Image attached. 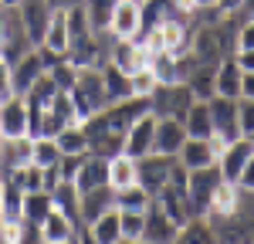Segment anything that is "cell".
I'll return each instance as SVG.
<instances>
[{
  "instance_id": "cell-1",
  "label": "cell",
  "mask_w": 254,
  "mask_h": 244,
  "mask_svg": "<svg viewBox=\"0 0 254 244\" xmlns=\"http://www.w3.org/2000/svg\"><path fill=\"white\" fill-rule=\"evenodd\" d=\"M214 227L217 241L227 244H254V193L251 190H241V200L231 214L224 217H207Z\"/></svg>"
},
{
  "instance_id": "cell-2",
  "label": "cell",
  "mask_w": 254,
  "mask_h": 244,
  "mask_svg": "<svg viewBox=\"0 0 254 244\" xmlns=\"http://www.w3.org/2000/svg\"><path fill=\"white\" fill-rule=\"evenodd\" d=\"M71 99H75V109H78V119H88L102 112L109 105V95H105V78H102V68H78V75L71 81Z\"/></svg>"
},
{
  "instance_id": "cell-3",
  "label": "cell",
  "mask_w": 254,
  "mask_h": 244,
  "mask_svg": "<svg viewBox=\"0 0 254 244\" xmlns=\"http://www.w3.org/2000/svg\"><path fill=\"white\" fill-rule=\"evenodd\" d=\"M190 105H193V92L187 88V81L156 85V88L149 92V112H153L156 119H183Z\"/></svg>"
},
{
  "instance_id": "cell-4",
  "label": "cell",
  "mask_w": 254,
  "mask_h": 244,
  "mask_svg": "<svg viewBox=\"0 0 254 244\" xmlns=\"http://www.w3.org/2000/svg\"><path fill=\"white\" fill-rule=\"evenodd\" d=\"M55 58H61V55H51L48 48H31L20 61L10 64V92L24 95V92H27V88H31L48 68H51V61H55Z\"/></svg>"
},
{
  "instance_id": "cell-5",
  "label": "cell",
  "mask_w": 254,
  "mask_h": 244,
  "mask_svg": "<svg viewBox=\"0 0 254 244\" xmlns=\"http://www.w3.org/2000/svg\"><path fill=\"white\" fill-rule=\"evenodd\" d=\"M173 166H176V156H166V153H146V156L136 160V183L146 190V193L156 197L159 190L166 186Z\"/></svg>"
},
{
  "instance_id": "cell-6",
  "label": "cell",
  "mask_w": 254,
  "mask_h": 244,
  "mask_svg": "<svg viewBox=\"0 0 254 244\" xmlns=\"http://www.w3.org/2000/svg\"><path fill=\"white\" fill-rule=\"evenodd\" d=\"M224 180L217 166H200V170H187V197H190V210L193 214H207L210 197H214L217 183Z\"/></svg>"
},
{
  "instance_id": "cell-7",
  "label": "cell",
  "mask_w": 254,
  "mask_h": 244,
  "mask_svg": "<svg viewBox=\"0 0 254 244\" xmlns=\"http://www.w3.org/2000/svg\"><path fill=\"white\" fill-rule=\"evenodd\" d=\"M220 149H224V142L217 139V136H207V139H200V136H187V142H183V146H180V153H176V160H180L183 170L217 166Z\"/></svg>"
},
{
  "instance_id": "cell-8",
  "label": "cell",
  "mask_w": 254,
  "mask_h": 244,
  "mask_svg": "<svg viewBox=\"0 0 254 244\" xmlns=\"http://www.w3.org/2000/svg\"><path fill=\"white\" fill-rule=\"evenodd\" d=\"M146 224H142V241L146 244H173L176 234H180V224L159 207V200L153 197V203L146 207Z\"/></svg>"
},
{
  "instance_id": "cell-9",
  "label": "cell",
  "mask_w": 254,
  "mask_h": 244,
  "mask_svg": "<svg viewBox=\"0 0 254 244\" xmlns=\"http://www.w3.org/2000/svg\"><path fill=\"white\" fill-rule=\"evenodd\" d=\"M210 122H214V136L224 146L234 142L241 136V125H237V99H224V95H210Z\"/></svg>"
},
{
  "instance_id": "cell-10",
  "label": "cell",
  "mask_w": 254,
  "mask_h": 244,
  "mask_svg": "<svg viewBox=\"0 0 254 244\" xmlns=\"http://www.w3.org/2000/svg\"><path fill=\"white\" fill-rule=\"evenodd\" d=\"M153 129H156V116H153V112L132 119L129 129H126V139H122V153H129L132 160L153 153Z\"/></svg>"
},
{
  "instance_id": "cell-11",
  "label": "cell",
  "mask_w": 254,
  "mask_h": 244,
  "mask_svg": "<svg viewBox=\"0 0 254 244\" xmlns=\"http://www.w3.org/2000/svg\"><path fill=\"white\" fill-rule=\"evenodd\" d=\"M17 10H20V20H24V31H27L31 44L38 48L41 41H44V31H48V24H51L55 7H51L48 0H20Z\"/></svg>"
},
{
  "instance_id": "cell-12",
  "label": "cell",
  "mask_w": 254,
  "mask_h": 244,
  "mask_svg": "<svg viewBox=\"0 0 254 244\" xmlns=\"http://www.w3.org/2000/svg\"><path fill=\"white\" fill-rule=\"evenodd\" d=\"M139 31H142V0H119L109 20V34L132 41Z\"/></svg>"
},
{
  "instance_id": "cell-13",
  "label": "cell",
  "mask_w": 254,
  "mask_h": 244,
  "mask_svg": "<svg viewBox=\"0 0 254 244\" xmlns=\"http://www.w3.org/2000/svg\"><path fill=\"white\" fill-rule=\"evenodd\" d=\"M0 136H27V105L17 92L0 102Z\"/></svg>"
},
{
  "instance_id": "cell-14",
  "label": "cell",
  "mask_w": 254,
  "mask_h": 244,
  "mask_svg": "<svg viewBox=\"0 0 254 244\" xmlns=\"http://www.w3.org/2000/svg\"><path fill=\"white\" fill-rule=\"evenodd\" d=\"M116 207V190L105 183V186H95V190H85L81 193V203H78V224L81 227H88V224L102 217L105 210H112Z\"/></svg>"
},
{
  "instance_id": "cell-15",
  "label": "cell",
  "mask_w": 254,
  "mask_h": 244,
  "mask_svg": "<svg viewBox=\"0 0 254 244\" xmlns=\"http://www.w3.org/2000/svg\"><path fill=\"white\" fill-rule=\"evenodd\" d=\"M183 142H187V125H183V119H156V129H153V153L176 156Z\"/></svg>"
},
{
  "instance_id": "cell-16",
  "label": "cell",
  "mask_w": 254,
  "mask_h": 244,
  "mask_svg": "<svg viewBox=\"0 0 254 244\" xmlns=\"http://www.w3.org/2000/svg\"><path fill=\"white\" fill-rule=\"evenodd\" d=\"M78 227L81 224H75L68 214H61L58 207H51V214L41 221V241L44 244H71Z\"/></svg>"
},
{
  "instance_id": "cell-17",
  "label": "cell",
  "mask_w": 254,
  "mask_h": 244,
  "mask_svg": "<svg viewBox=\"0 0 254 244\" xmlns=\"http://www.w3.org/2000/svg\"><path fill=\"white\" fill-rule=\"evenodd\" d=\"M251 153H254V146L244 139V136H237L234 142H227V146L220 149V156H217V170H220V177H224V180H237L241 166L248 163Z\"/></svg>"
},
{
  "instance_id": "cell-18",
  "label": "cell",
  "mask_w": 254,
  "mask_h": 244,
  "mask_svg": "<svg viewBox=\"0 0 254 244\" xmlns=\"http://www.w3.org/2000/svg\"><path fill=\"white\" fill-rule=\"evenodd\" d=\"M105 183H109V160L95 156V153H85L78 173H75V186L85 193V190H95V186H105Z\"/></svg>"
},
{
  "instance_id": "cell-19",
  "label": "cell",
  "mask_w": 254,
  "mask_h": 244,
  "mask_svg": "<svg viewBox=\"0 0 254 244\" xmlns=\"http://www.w3.org/2000/svg\"><path fill=\"white\" fill-rule=\"evenodd\" d=\"M241 64L234 61V55L217 64V75H214V95H224V99H237L241 95Z\"/></svg>"
},
{
  "instance_id": "cell-20",
  "label": "cell",
  "mask_w": 254,
  "mask_h": 244,
  "mask_svg": "<svg viewBox=\"0 0 254 244\" xmlns=\"http://www.w3.org/2000/svg\"><path fill=\"white\" fill-rule=\"evenodd\" d=\"M183 125H187V136H200V139L214 136V122H210V105H207V99H193V105L183 116Z\"/></svg>"
},
{
  "instance_id": "cell-21",
  "label": "cell",
  "mask_w": 254,
  "mask_h": 244,
  "mask_svg": "<svg viewBox=\"0 0 254 244\" xmlns=\"http://www.w3.org/2000/svg\"><path fill=\"white\" fill-rule=\"evenodd\" d=\"M88 238L95 244H122V231H119V210H105L102 217L88 224Z\"/></svg>"
},
{
  "instance_id": "cell-22",
  "label": "cell",
  "mask_w": 254,
  "mask_h": 244,
  "mask_svg": "<svg viewBox=\"0 0 254 244\" xmlns=\"http://www.w3.org/2000/svg\"><path fill=\"white\" fill-rule=\"evenodd\" d=\"M38 48H48L51 55H64V48H68V14L64 10H55L51 14V24H48L44 41H41Z\"/></svg>"
},
{
  "instance_id": "cell-23",
  "label": "cell",
  "mask_w": 254,
  "mask_h": 244,
  "mask_svg": "<svg viewBox=\"0 0 254 244\" xmlns=\"http://www.w3.org/2000/svg\"><path fill=\"white\" fill-rule=\"evenodd\" d=\"M129 183H136V160H132L129 153L109 156V186H112V190H122V186H129Z\"/></svg>"
},
{
  "instance_id": "cell-24",
  "label": "cell",
  "mask_w": 254,
  "mask_h": 244,
  "mask_svg": "<svg viewBox=\"0 0 254 244\" xmlns=\"http://www.w3.org/2000/svg\"><path fill=\"white\" fill-rule=\"evenodd\" d=\"M51 200L61 214H68L71 221L78 224V203H81V190L75 186V180H61L55 190H51Z\"/></svg>"
},
{
  "instance_id": "cell-25",
  "label": "cell",
  "mask_w": 254,
  "mask_h": 244,
  "mask_svg": "<svg viewBox=\"0 0 254 244\" xmlns=\"http://www.w3.org/2000/svg\"><path fill=\"white\" fill-rule=\"evenodd\" d=\"M102 78H105V95H109V105L112 102H122L132 95V88H129V75L126 71H119L116 64H102Z\"/></svg>"
},
{
  "instance_id": "cell-26",
  "label": "cell",
  "mask_w": 254,
  "mask_h": 244,
  "mask_svg": "<svg viewBox=\"0 0 254 244\" xmlns=\"http://www.w3.org/2000/svg\"><path fill=\"white\" fill-rule=\"evenodd\" d=\"M51 207H55L51 190H27V193H24V221L41 224L48 214H51Z\"/></svg>"
},
{
  "instance_id": "cell-27",
  "label": "cell",
  "mask_w": 254,
  "mask_h": 244,
  "mask_svg": "<svg viewBox=\"0 0 254 244\" xmlns=\"http://www.w3.org/2000/svg\"><path fill=\"white\" fill-rule=\"evenodd\" d=\"M34 139V149H31V163L48 170V166H58L61 163V146L55 136H31Z\"/></svg>"
},
{
  "instance_id": "cell-28",
  "label": "cell",
  "mask_w": 254,
  "mask_h": 244,
  "mask_svg": "<svg viewBox=\"0 0 254 244\" xmlns=\"http://www.w3.org/2000/svg\"><path fill=\"white\" fill-rule=\"evenodd\" d=\"M176 241H180V244H193V241L210 244V241H217V238H214V227H210V221H207L203 214H193L190 221H187L183 227H180Z\"/></svg>"
},
{
  "instance_id": "cell-29",
  "label": "cell",
  "mask_w": 254,
  "mask_h": 244,
  "mask_svg": "<svg viewBox=\"0 0 254 244\" xmlns=\"http://www.w3.org/2000/svg\"><path fill=\"white\" fill-rule=\"evenodd\" d=\"M61 146V156H71V153H88V139H85V129L81 122H71V125H61V132L55 136Z\"/></svg>"
},
{
  "instance_id": "cell-30",
  "label": "cell",
  "mask_w": 254,
  "mask_h": 244,
  "mask_svg": "<svg viewBox=\"0 0 254 244\" xmlns=\"http://www.w3.org/2000/svg\"><path fill=\"white\" fill-rule=\"evenodd\" d=\"M149 203H153V193H146L139 183H129V186L116 190V207L119 210H146Z\"/></svg>"
},
{
  "instance_id": "cell-31",
  "label": "cell",
  "mask_w": 254,
  "mask_h": 244,
  "mask_svg": "<svg viewBox=\"0 0 254 244\" xmlns=\"http://www.w3.org/2000/svg\"><path fill=\"white\" fill-rule=\"evenodd\" d=\"M142 214L146 210H119V231H122V241L126 244H142V224H146Z\"/></svg>"
},
{
  "instance_id": "cell-32",
  "label": "cell",
  "mask_w": 254,
  "mask_h": 244,
  "mask_svg": "<svg viewBox=\"0 0 254 244\" xmlns=\"http://www.w3.org/2000/svg\"><path fill=\"white\" fill-rule=\"evenodd\" d=\"M0 221H24V190L7 183L0 197Z\"/></svg>"
},
{
  "instance_id": "cell-33",
  "label": "cell",
  "mask_w": 254,
  "mask_h": 244,
  "mask_svg": "<svg viewBox=\"0 0 254 244\" xmlns=\"http://www.w3.org/2000/svg\"><path fill=\"white\" fill-rule=\"evenodd\" d=\"M119 0H81L85 14H88V24L95 31H109V20H112V10H116Z\"/></svg>"
},
{
  "instance_id": "cell-34",
  "label": "cell",
  "mask_w": 254,
  "mask_h": 244,
  "mask_svg": "<svg viewBox=\"0 0 254 244\" xmlns=\"http://www.w3.org/2000/svg\"><path fill=\"white\" fill-rule=\"evenodd\" d=\"M48 112H55L64 125L81 122L78 119V109H75V99H71V92H68V88H58V92H55V99H51V105H48Z\"/></svg>"
},
{
  "instance_id": "cell-35",
  "label": "cell",
  "mask_w": 254,
  "mask_h": 244,
  "mask_svg": "<svg viewBox=\"0 0 254 244\" xmlns=\"http://www.w3.org/2000/svg\"><path fill=\"white\" fill-rule=\"evenodd\" d=\"M156 85L159 81H156V75H153L149 68H139V71L129 75V88H132V95H139V99H149V92H153Z\"/></svg>"
},
{
  "instance_id": "cell-36",
  "label": "cell",
  "mask_w": 254,
  "mask_h": 244,
  "mask_svg": "<svg viewBox=\"0 0 254 244\" xmlns=\"http://www.w3.org/2000/svg\"><path fill=\"white\" fill-rule=\"evenodd\" d=\"M237 125H241V136H248L254 129V99H237Z\"/></svg>"
},
{
  "instance_id": "cell-37",
  "label": "cell",
  "mask_w": 254,
  "mask_h": 244,
  "mask_svg": "<svg viewBox=\"0 0 254 244\" xmlns=\"http://www.w3.org/2000/svg\"><path fill=\"white\" fill-rule=\"evenodd\" d=\"M237 186H241V190H251L254 193V153L251 156H248V163H244V166H241V173H237Z\"/></svg>"
},
{
  "instance_id": "cell-38",
  "label": "cell",
  "mask_w": 254,
  "mask_h": 244,
  "mask_svg": "<svg viewBox=\"0 0 254 244\" xmlns=\"http://www.w3.org/2000/svg\"><path fill=\"white\" fill-rule=\"evenodd\" d=\"M234 61L241 64V71H254V48H237Z\"/></svg>"
},
{
  "instance_id": "cell-39",
  "label": "cell",
  "mask_w": 254,
  "mask_h": 244,
  "mask_svg": "<svg viewBox=\"0 0 254 244\" xmlns=\"http://www.w3.org/2000/svg\"><path fill=\"white\" fill-rule=\"evenodd\" d=\"M241 95H244V99H254V71H244V75H241ZM241 95H237V99H241Z\"/></svg>"
},
{
  "instance_id": "cell-40",
  "label": "cell",
  "mask_w": 254,
  "mask_h": 244,
  "mask_svg": "<svg viewBox=\"0 0 254 244\" xmlns=\"http://www.w3.org/2000/svg\"><path fill=\"white\" fill-rule=\"evenodd\" d=\"M248 0H214V7L220 10V14H234V10H241Z\"/></svg>"
},
{
  "instance_id": "cell-41",
  "label": "cell",
  "mask_w": 254,
  "mask_h": 244,
  "mask_svg": "<svg viewBox=\"0 0 254 244\" xmlns=\"http://www.w3.org/2000/svg\"><path fill=\"white\" fill-rule=\"evenodd\" d=\"M0 88H3V92H10V64H7L3 55H0Z\"/></svg>"
},
{
  "instance_id": "cell-42",
  "label": "cell",
  "mask_w": 254,
  "mask_h": 244,
  "mask_svg": "<svg viewBox=\"0 0 254 244\" xmlns=\"http://www.w3.org/2000/svg\"><path fill=\"white\" fill-rule=\"evenodd\" d=\"M48 3H51L55 10H68V7H78L81 0H48Z\"/></svg>"
},
{
  "instance_id": "cell-43",
  "label": "cell",
  "mask_w": 254,
  "mask_h": 244,
  "mask_svg": "<svg viewBox=\"0 0 254 244\" xmlns=\"http://www.w3.org/2000/svg\"><path fill=\"white\" fill-rule=\"evenodd\" d=\"M20 0H0V7H17Z\"/></svg>"
},
{
  "instance_id": "cell-44",
  "label": "cell",
  "mask_w": 254,
  "mask_h": 244,
  "mask_svg": "<svg viewBox=\"0 0 254 244\" xmlns=\"http://www.w3.org/2000/svg\"><path fill=\"white\" fill-rule=\"evenodd\" d=\"M244 139H248V142H251V146H254V129H251V132H248V136H244Z\"/></svg>"
},
{
  "instance_id": "cell-45",
  "label": "cell",
  "mask_w": 254,
  "mask_h": 244,
  "mask_svg": "<svg viewBox=\"0 0 254 244\" xmlns=\"http://www.w3.org/2000/svg\"><path fill=\"white\" fill-rule=\"evenodd\" d=\"M3 186H7V180H3V177H0V197H3Z\"/></svg>"
},
{
  "instance_id": "cell-46",
  "label": "cell",
  "mask_w": 254,
  "mask_h": 244,
  "mask_svg": "<svg viewBox=\"0 0 254 244\" xmlns=\"http://www.w3.org/2000/svg\"><path fill=\"white\" fill-rule=\"evenodd\" d=\"M7 95H10V92H3V88H0V102H3V99H7Z\"/></svg>"
}]
</instances>
